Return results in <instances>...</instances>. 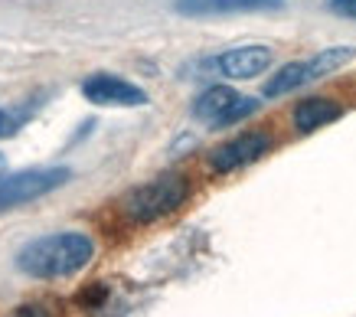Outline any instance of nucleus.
I'll list each match as a JSON object with an SVG mask.
<instances>
[{"mask_svg": "<svg viewBox=\"0 0 356 317\" xmlns=\"http://www.w3.org/2000/svg\"><path fill=\"white\" fill-rule=\"evenodd\" d=\"M95 255V242L86 232H53L26 242L17 252V268L30 278H69L82 272Z\"/></svg>", "mask_w": 356, "mask_h": 317, "instance_id": "nucleus-1", "label": "nucleus"}, {"mask_svg": "<svg viewBox=\"0 0 356 317\" xmlns=\"http://www.w3.org/2000/svg\"><path fill=\"white\" fill-rule=\"evenodd\" d=\"M186 197H190V180L177 170H167V174L154 177L147 184L134 186L131 193H124L118 206L131 222H154V219L170 216L173 209H180Z\"/></svg>", "mask_w": 356, "mask_h": 317, "instance_id": "nucleus-2", "label": "nucleus"}, {"mask_svg": "<svg viewBox=\"0 0 356 317\" xmlns=\"http://www.w3.org/2000/svg\"><path fill=\"white\" fill-rule=\"evenodd\" d=\"M350 59H356L353 46H330V49H321V53L311 56V59L288 63V66H281L278 72L265 82V99H278V95H288L294 88L311 86L317 79H324V76H330V72H337V69H343Z\"/></svg>", "mask_w": 356, "mask_h": 317, "instance_id": "nucleus-3", "label": "nucleus"}, {"mask_svg": "<svg viewBox=\"0 0 356 317\" xmlns=\"http://www.w3.org/2000/svg\"><path fill=\"white\" fill-rule=\"evenodd\" d=\"M69 177H72L69 167H33V170L0 177V213L53 193L56 186H63Z\"/></svg>", "mask_w": 356, "mask_h": 317, "instance_id": "nucleus-4", "label": "nucleus"}, {"mask_svg": "<svg viewBox=\"0 0 356 317\" xmlns=\"http://www.w3.org/2000/svg\"><path fill=\"white\" fill-rule=\"evenodd\" d=\"M259 111V101L238 95L236 88L229 86H209L193 101V118L213 124V128H226V124H236V121L248 118Z\"/></svg>", "mask_w": 356, "mask_h": 317, "instance_id": "nucleus-5", "label": "nucleus"}, {"mask_svg": "<svg viewBox=\"0 0 356 317\" xmlns=\"http://www.w3.org/2000/svg\"><path fill=\"white\" fill-rule=\"evenodd\" d=\"M275 147V138L268 131H245L232 138V141L219 144L216 151L209 154V167L216 170V174H232L238 167H248L261 161L265 154Z\"/></svg>", "mask_w": 356, "mask_h": 317, "instance_id": "nucleus-6", "label": "nucleus"}, {"mask_svg": "<svg viewBox=\"0 0 356 317\" xmlns=\"http://www.w3.org/2000/svg\"><path fill=\"white\" fill-rule=\"evenodd\" d=\"M82 95L92 105H111V108H134V105H147V92L134 82L111 72H95L82 82Z\"/></svg>", "mask_w": 356, "mask_h": 317, "instance_id": "nucleus-7", "label": "nucleus"}, {"mask_svg": "<svg viewBox=\"0 0 356 317\" xmlns=\"http://www.w3.org/2000/svg\"><path fill=\"white\" fill-rule=\"evenodd\" d=\"M271 59H275V53H271L268 46L255 43V46H236V49H226V53L213 56V59L203 63V69L219 72V76H226V79H255L271 66Z\"/></svg>", "mask_w": 356, "mask_h": 317, "instance_id": "nucleus-8", "label": "nucleus"}, {"mask_svg": "<svg viewBox=\"0 0 356 317\" xmlns=\"http://www.w3.org/2000/svg\"><path fill=\"white\" fill-rule=\"evenodd\" d=\"M284 0H177V10L186 17H216V13H261L281 10Z\"/></svg>", "mask_w": 356, "mask_h": 317, "instance_id": "nucleus-9", "label": "nucleus"}, {"mask_svg": "<svg viewBox=\"0 0 356 317\" xmlns=\"http://www.w3.org/2000/svg\"><path fill=\"white\" fill-rule=\"evenodd\" d=\"M340 115H343V108H340V101H334V99H304V101H298V108H294V128L301 134H311V131H317V128L330 124V121H337Z\"/></svg>", "mask_w": 356, "mask_h": 317, "instance_id": "nucleus-10", "label": "nucleus"}, {"mask_svg": "<svg viewBox=\"0 0 356 317\" xmlns=\"http://www.w3.org/2000/svg\"><path fill=\"white\" fill-rule=\"evenodd\" d=\"M33 111H36V105H30V101H23L17 108H0V141L20 134V128L26 124V118H30Z\"/></svg>", "mask_w": 356, "mask_h": 317, "instance_id": "nucleus-11", "label": "nucleus"}, {"mask_svg": "<svg viewBox=\"0 0 356 317\" xmlns=\"http://www.w3.org/2000/svg\"><path fill=\"white\" fill-rule=\"evenodd\" d=\"M10 317H53V314L46 311V304H20Z\"/></svg>", "mask_w": 356, "mask_h": 317, "instance_id": "nucleus-12", "label": "nucleus"}, {"mask_svg": "<svg viewBox=\"0 0 356 317\" xmlns=\"http://www.w3.org/2000/svg\"><path fill=\"white\" fill-rule=\"evenodd\" d=\"M330 10L340 13V17H350V20H356V0H330Z\"/></svg>", "mask_w": 356, "mask_h": 317, "instance_id": "nucleus-13", "label": "nucleus"}, {"mask_svg": "<svg viewBox=\"0 0 356 317\" xmlns=\"http://www.w3.org/2000/svg\"><path fill=\"white\" fill-rule=\"evenodd\" d=\"M3 167H7V161H3V154H0V174H3Z\"/></svg>", "mask_w": 356, "mask_h": 317, "instance_id": "nucleus-14", "label": "nucleus"}]
</instances>
